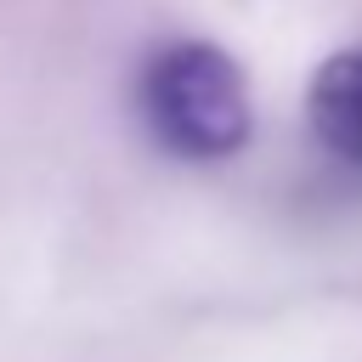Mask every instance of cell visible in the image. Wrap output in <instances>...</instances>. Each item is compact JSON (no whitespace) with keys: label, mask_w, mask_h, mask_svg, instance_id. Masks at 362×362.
I'll return each mask as SVG.
<instances>
[{"label":"cell","mask_w":362,"mask_h":362,"mask_svg":"<svg viewBox=\"0 0 362 362\" xmlns=\"http://www.w3.org/2000/svg\"><path fill=\"white\" fill-rule=\"evenodd\" d=\"M305 113H311L317 141L339 164H356L362 170V51H334L311 74Z\"/></svg>","instance_id":"2"},{"label":"cell","mask_w":362,"mask_h":362,"mask_svg":"<svg viewBox=\"0 0 362 362\" xmlns=\"http://www.w3.org/2000/svg\"><path fill=\"white\" fill-rule=\"evenodd\" d=\"M141 113L181 158H226L249 141L255 102L243 68L204 40H175L141 68Z\"/></svg>","instance_id":"1"}]
</instances>
